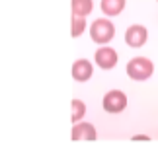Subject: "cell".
<instances>
[{"label": "cell", "mask_w": 158, "mask_h": 144, "mask_svg": "<svg viewBox=\"0 0 158 144\" xmlns=\"http://www.w3.org/2000/svg\"><path fill=\"white\" fill-rule=\"evenodd\" d=\"M127 107V95L121 92V90H111V92H107L104 95V109L107 113H121Z\"/></svg>", "instance_id": "3957f363"}, {"label": "cell", "mask_w": 158, "mask_h": 144, "mask_svg": "<svg viewBox=\"0 0 158 144\" xmlns=\"http://www.w3.org/2000/svg\"><path fill=\"white\" fill-rule=\"evenodd\" d=\"M92 62L86 61V58H78V61L72 64V78L76 82H88L92 78Z\"/></svg>", "instance_id": "52a82bcc"}, {"label": "cell", "mask_w": 158, "mask_h": 144, "mask_svg": "<svg viewBox=\"0 0 158 144\" xmlns=\"http://www.w3.org/2000/svg\"><path fill=\"white\" fill-rule=\"evenodd\" d=\"M84 115H86V105H84V101H80V99H72V115H70L72 123H74V125L80 123Z\"/></svg>", "instance_id": "30bf717a"}, {"label": "cell", "mask_w": 158, "mask_h": 144, "mask_svg": "<svg viewBox=\"0 0 158 144\" xmlns=\"http://www.w3.org/2000/svg\"><path fill=\"white\" fill-rule=\"evenodd\" d=\"M84 29H86V20H84V18L72 16V29H70L72 37H80V35L84 33Z\"/></svg>", "instance_id": "8fae6325"}, {"label": "cell", "mask_w": 158, "mask_h": 144, "mask_svg": "<svg viewBox=\"0 0 158 144\" xmlns=\"http://www.w3.org/2000/svg\"><path fill=\"white\" fill-rule=\"evenodd\" d=\"M96 64L104 70H111L115 64H117V51L111 49V47H102V49L96 51Z\"/></svg>", "instance_id": "5b68a950"}, {"label": "cell", "mask_w": 158, "mask_h": 144, "mask_svg": "<svg viewBox=\"0 0 158 144\" xmlns=\"http://www.w3.org/2000/svg\"><path fill=\"white\" fill-rule=\"evenodd\" d=\"M94 10L92 0H72V16L76 18H86Z\"/></svg>", "instance_id": "ba28073f"}, {"label": "cell", "mask_w": 158, "mask_h": 144, "mask_svg": "<svg viewBox=\"0 0 158 144\" xmlns=\"http://www.w3.org/2000/svg\"><path fill=\"white\" fill-rule=\"evenodd\" d=\"M154 72V64L150 58H144V57H135L127 62V76L133 78L137 82H143V80H148Z\"/></svg>", "instance_id": "6da1fadb"}, {"label": "cell", "mask_w": 158, "mask_h": 144, "mask_svg": "<svg viewBox=\"0 0 158 144\" xmlns=\"http://www.w3.org/2000/svg\"><path fill=\"white\" fill-rule=\"evenodd\" d=\"M125 8V0H102V12L106 16H119Z\"/></svg>", "instance_id": "9c48e42d"}, {"label": "cell", "mask_w": 158, "mask_h": 144, "mask_svg": "<svg viewBox=\"0 0 158 144\" xmlns=\"http://www.w3.org/2000/svg\"><path fill=\"white\" fill-rule=\"evenodd\" d=\"M98 138V133H96V129H94V125H90V123H76L74 127H72V140L78 142V140H96Z\"/></svg>", "instance_id": "8992f818"}, {"label": "cell", "mask_w": 158, "mask_h": 144, "mask_svg": "<svg viewBox=\"0 0 158 144\" xmlns=\"http://www.w3.org/2000/svg\"><path fill=\"white\" fill-rule=\"evenodd\" d=\"M148 39V31L144 26H139V23H135V26L127 27L125 31V43L133 47V49H139V47H143L144 43H147Z\"/></svg>", "instance_id": "277c9868"}, {"label": "cell", "mask_w": 158, "mask_h": 144, "mask_svg": "<svg viewBox=\"0 0 158 144\" xmlns=\"http://www.w3.org/2000/svg\"><path fill=\"white\" fill-rule=\"evenodd\" d=\"M113 35H115V27L106 18H98V20L92 23V27H90V37H92L94 43L106 45L113 39Z\"/></svg>", "instance_id": "7a4b0ae2"}, {"label": "cell", "mask_w": 158, "mask_h": 144, "mask_svg": "<svg viewBox=\"0 0 158 144\" xmlns=\"http://www.w3.org/2000/svg\"><path fill=\"white\" fill-rule=\"evenodd\" d=\"M133 140H144V142H148L150 140V136H147V134H135V136H133Z\"/></svg>", "instance_id": "7c38bea8"}]
</instances>
